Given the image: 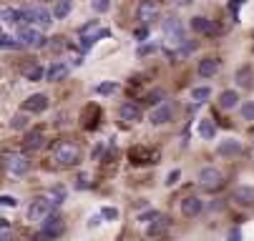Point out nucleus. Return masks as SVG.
Returning a JSON list of instances; mask_svg holds the SVG:
<instances>
[{"mask_svg": "<svg viewBox=\"0 0 254 241\" xmlns=\"http://www.w3.org/2000/svg\"><path fill=\"white\" fill-rule=\"evenodd\" d=\"M3 166H5L8 174L15 176V179L25 176L28 171H30V161H28L23 153H5V156H3Z\"/></svg>", "mask_w": 254, "mask_h": 241, "instance_id": "obj_7", "label": "nucleus"}, {"mask_svg": "<svg viewBox=\"0 0 254 241\" xmlns=\"http://www.w3.org/2000/svg\"><path fill=\"white\" fill-rule=\"evenodd\" d=\"M43 78H48V71H46L43 65H30L28 71H25V81H30V83H38Z\"/></svg>", "mask_w": 254, "mask_h": 241, "instance_id": "obj_25", "label": "nucleus"}, {"mask_svg": "<svg viewBox=\"0 0 254 241\" xmlns=\"http://www.w3.org/2000/svg\"><path fill=\"white\" fill-rule=\"evenodd\" d=\"M216 153H219V156H224V158L239 156V153H242V144H239L237 139H227V141H222L219 146H216Z\"/></svg>", "mask_w": 254, "mask_h": 241, "instance_id": "obj_17", "label": "nucleus"}, {"mask_svg": "<svg viewBox=\"0 0 254 241\" xmlns=\"http://www.w3.org/2000/svg\"><path fill=\"white\" fill-rule=\"evenodd\" d=\"M0 201H3V206H8V209H15V206H18V198H13L8 193H3V198H0Z\"/></svg>", "mask_w": 254, "mask_h": 241, "instance_id": "obj_44", "label": "nucleus"}, {"mask_svg": "<svg viewBox=\"0 0 254 241\" xmlns=\"http://www.w3.org/2000/svg\"><path fill=\"white\" fill-rule=\"evenodd\" d=\"M48 196L53 198V203H56V206H61V203L65 201V196H68V191H65L63 186H53V189L48 191Z\"/></svg>", "mask_w": 254, "mask_h": 241, "instance_id": "obj_30", "label": "nucleus"}, {"mask_svg": "<svg viewBox=\"0 0 254 241\" xmlns=\"http://www.w3.org/2000/svg\"><path fill=\"white\" fill-rule=\"evenodd\" d=\"M10 128H13V131H25V128H28V116H25V113H15L13 121H10Z\"/></svg>", "mask_w": 254, "mask_h": 241, "instance_id": "obj_32", "label": "nucleus"}, {"mask_svg": "<svg viewBox=\"0 0 254 241\" xmlns=\"http://www.w3.org/2000/svg\"><path fill=\"white\" fill-rule=\"evenodd\" d=\"M78 36H81L78 48H81L83 53H88V50L93 48V43H98L101 38H106V36H108V30H106V28H101V23H98V20H88V23L78 30Z\"/></svg>", "mask_w": 254, "mask_h": 241, "instance_id": "obj_2", "label": "nucleus"}, {"mask_svg": "<svg viewBox=\"0 0 254 241\" xmlns=\"http://www.w3.org/2000/svg\"><path fill=\"white\" fill-rule=\"evenodd\" d=\"M58 209V206L53 203V198L51 196H43V198H35V201H30V206H28V211H25V216H28V221H33V224H43L53 211Z\"/></svg>", "mask_w": 254, "mask_h": 241, "instance_id": "obj_1", "label": "nucleus"}, {"mask_svg": "<svg viewBox=\"0 0 254 241\" xmlns=\"http://www.w3.org/2000/svg\"><path fill=\"white\" fill-rule=\"evenodd\" d=\"M43 144H46V133H43V128H33V131L25 133V139H23V151H25V153L41 151Z\"/></svg>", "mask_w": 254, "mask_h": 241, "instance_id": "obj_12", "label": "nucleus"}, {"mask_svg": "<svg viewBox=\"0 0 254 241\" xmlns=\"http://www.w3.org/2000/svg\"><path fill=\"white\" fill-rule=\"evenodd\" d=\"M191 30L199 33V36H216V33H219L216 30V23L206 15H194L191 18Z\"/></svg>", "mask_w": 254, "mask_h": 241, "instance_id": "obj_14", "label": "nucleus"}, {"mask_svg": "<svg viewBox=\"0 0 254 241\" xmlns=\"http://www.w3.org/2000/svg\"><path fill=\"white\" fill-rule=\"evenodd\" d=\"M133 36H136V41H146V38H149V25H141V28H136Z\"/></svg>", "mask_w": 254, "mask_h": 241, "instance_id": "obj_42", "label": "nucleus"}, {"mask_svg": "<svg viewBox=\"0 0 254 241\" xmlns=\"http://www.w3.org/2000/svg\"><path fill=\"white\" fill-rule=\"evenodd\" d=\"M169 229V216H159V219H154L149 226H146V236H151V239H156V236H161L164 231Z\"/></svg>", "mask_w": 254, "mask_h": 241, "instance_id": "obj_20", "label": "nucleus"}, {"mask_svg": "<svg viewBox=\"0 0 254 241\" xmlns=\"http://www.w3.org/2000/svg\"><path fill=\"white\" fill-rule=\"evenodd\" d=\"M35 3H41V5H46V3H51V0H35Z\"/></svg>", "mask_w": 254, "mask_h": 241, "instance_id": "obj_49", "label": "nucleus"}, {"mask_svg": "<svg viewBox=\"0 0 254 241\" xmlns=\"http://www.w3.org/2000/svg\"><path fill=\"white\" fill-rule=\"evenodd\" d=\"M219 73V58H204L199 60V76L201 78H211Z\"/></svg>", "mask_w": 254, "mask_h": 241, "instance_id": "obj_18", "label": "nucleus"}, {"mask_svg": "<svg viewBox=\"0 0 254 241\" xmlns=\"http://www.w3.org/2000/svg\"><path fill=\"white\" fill-rule=\"evenodd\" d=\"M63 48H65V41H63L61 36H58V38H53V43H51V50H56V53H58V50H63Z\"/></svg>", "mask_w": 254, "mask_h": 241, "instance_id": "obj_45", "label": "nucleus"}, {"mask_svg": "<svg viewBox=\"0 0 254 241\" xmlns=\"http://www.w3.org/2000/svg\"><path fill=\"white\" fill-rule=\"evenodd\" d=\"M0 48L3 50H15V48H25L20 41H15L13 36H0Z\"/></svg>", "mask_w": 254, "mask_h": 241, "instance_id": "obj_27", "label": "nucleus"}, {"mask_svg": "<svg viewBox=\"0 0 254 241\" xmlns=\"http://www.w3.org/2000/svg\"><path fill=\"white\" fill-rule=\"evenodd\" d=\"M179 179H181V171H179V168H174L171 174L166 176V186H176V184H179Z\"/></svg>", "mask_w": 254, "mask_h": 241, "instance_id": "obj_41", "label": "nucleus"}, {"mask_svg": "<svg viewBox=\"0 0 254 241\" xmlns=\"http://www.w3.org/2000/svg\"><path fill=\"white\" fill-rule=\"evenodd\" d=\"M234 83H237L239 88H252V83H254V73H252V68H249V65H247V68H239L237 76H234Z\"/></svg>", "mask_w": 254, "mask_h": 241, "instance_id": "obj_22", "label": "nucleus"}, {"mask_svg": "<svg viewBox=\"0 0 254 241\" xmlns=\"http://www.w3.org/2000/svg\"><path fill=\"white\" fill-rule=\"evenodd\" d=\"M53 18H56V15H53V10H48V8H46V5H41V3L35 5V25H38V28H43V30H46V28H51Z\"/></svg>", "mask_w": 254, "mask_h": 241, "instance_id": "obj_19", "label": "nucleus"}, {"mask_svg": "<svg viewBox=\"0 0 254 241\" xmlns=\"http://www.w3.org/2000/svg\"><path fill=\"white\" fill-rule=\"evenodd\" d=\"M96 91H98V96H114V93H119V83H101Z\"/></svg>", "mask_w": 254, "mask_h": 241, "instance_id": "obj_35", "label": "nucleus"}, {"mask_svg": "<svg viewBox=\"0 0 254 241\" xmlns=\"http://www.w3.org/2000/svg\"><path fill=\"white\" fill-rule=\"evenodd\" d=\"M48 106H51V100H48L46 93H33V96L23 103V111H25V113H43Z\"/></svg>", "mask_w": 254, "mask_h": 241, "instance_id": "obj_13", "label": "nucleus"}, {"mask_svg": "<svg viewBox=\"0 0 254 241\" xmlns=\"http://www.w3.org/2000/svg\"><path fill=\"white\" fill-rule=\"evenodd\" d=\"M166 100V93L161 91V88H154L149 96H146V103H149V106H159V103H164Z\"/></svg>", "mask_w": 254, "mask_h": 241, "instance_id": "obj_31", "label": "nucleus"}, {"mask_svg": "<svg viewBox=\"0 0 254 241\" xmlns=\"http://www.w3.org/2000/svg\"><path fill=\"white\" fill-rule=\"evenodd\" d=\"M119 116H121L126 123H138V121L143 118V113H141V106H138V103H133V100H126V103H121Z\"/></svg>", "mask_w": 254, "mask_h": 241, "instance_id": "obj_15", "label": "nucleus"}, {"mask_svg": "<svg viewBox=\"0 0 254 241\" xmlns=\"http://www.w3.org/2000/svg\"><path fill=\"white\" fill-rule=\"evenodd\" d=\"M159 13H161L159 0H138V5H136V20L141 25H151L154 20H159Z\"/></svg>", "mask_w": 254, "mask_h": 241, "instance_id": "obj_6", "label": "nucleus"}, {"mask_svg": "<svg viewBox=\"0 0 254 241\" xmlns=\"http://www.w3.org/2000/svg\"><path fill=\"white\" fill-rule=\"evenodd\" d=\"M18 41H20L25 48H43V46H46V36H43L41 30L30 28V25H25V28L18 30Z\"/></svg>", "mask_w": 254, "mask_h": 241, "instance_id": "obj_9", "label": "nucleus"}, {"mask_svg": "<svg viewBox=\"0 0 254 241\" xmlns=\"http://www.w3.org/2000/svg\"><path fill=\"white\" fill-rule=\"evenodd\" d=\"M35 23V8H23L20 10V28H25V25H33Z\"/></svg>", "mask_w": 254, "mask_h": 241, "instance_id": "obj_29", "label": "nucleus"}, {"mask_svg": "<svg viewBox=\"0 0 254 241\" xmlns=\"http://www.w3.org/2000/svg\"><path fill=\"white\" fill-rule=\"evenodd\" d=\"M242 239H244V234H242L239 226H234V229L227 231V241H242Z\"/></svg>", "mask_w": 254, "mask_h": 241, "instance_id": "obj_40", "label": "nucleus"}, {"mask_svg": "<svg viewBox=\"0 0 254 241\" xmlns=\"http://www.w3.org/2000/svg\"><path fill=\"white\" fill-rule=\"evenodd\" d=\"M196 181H199V186H201L204 191L214 193V191H219V189L224 186V174H222L219 168H214V166H206V168L199 171Z\"/></svg>", "mask_w": 254, "mask_h": 241, "instance_id": "obj_5", "label": "nucleus"}, {"mask_svg": "<svg viewBox=\"0 0 254 241\" xmlns=\"http://www.w3.org/2000/svg\"><path fill=\"white\" fill-rule=\"evenodd\" d=\"M0 241H15L13 231H10V229H3V234H0Z\"/></svg>", "mask_w": 254, "mask_h": 241, "instance_id": "obj_46", "label": "nucleus"}, {"mask_svg": "<svg viewBox=\"0 0 254 241\" xmlns=\"http://www.w3.org/2000/svg\"><path fill=\"white\" fill-rule=\"evenodd\" d=\"M70 10H73V0H56V8H53V15H56L58 20L68 18V15H70Z\"/></svg>", "mask_w": 254, "mask_h": 241, "instance_id": "obj_24", "label": "nucleus"}, {"mask_svg": "<svg viewBox=\"0 0 254 241\" xmlns=\"http://www.w3.org/2000/svg\"><path fill=\"white\" fill-rule=\"evenodd\" d=\"M53 156L61 166H78L81 163V146L73 144V141H61L56 146Z\"/></svg>", "mask_w": 254, "mask_h": 241, "instance_id": "obj_4", "label": "nucleus"}, {"mask_svg": "<svg viewBox=\"0 0 254 241\" xmlns=\"http://www.w3.org/2000/svg\"><path fill=\"white\" fill-rule=\"evenodd\" d=\"M232 201H234L237 206H244V209L254 206V186H239V189H234Z\"/></svg>", "mask_w": 254, "mask_h": 241, "instance_id": "obj_16", "label": "nucleus"}, {"mask_svg": "<svg viewBox=\"0 0 254 241\" xmlns=\"http://www.w3.org/2000/svg\"><path fill=\"white\" fill-rule=\"evenodd\" d=\"M156 50V46H138L136 48V55H151Z\"/></svg>", "mask_w": 254, "mask_h": 241, "instance_id": "obj_43", "label": "nucleus"}, {"mask_svg": "<svg viewBox=\"0 0 254 241\" xmlns=\"http://www.w3.org/2000/svg\"><path fill=\"white\" fill-rule=\"evenodd\" d=\"M3 20H5L8 25H15V23H20V10L5 8V10H3Z\"/></svg>", "mask_w": 254, "mask_h": 241, "instance_id": "obj_34", "label": "nucleus"}, {"mask_svg": "<svg viewBox=\"0 0 254 241\" xmlns=\"http://www.w3.org/2000/svg\"><path fill=\"white\" fill-rule=\"evenodd\" d=\"M161 30H164V36L171 38L176 46H181L187 38H184V20L176 18V15H166L164 23H161Z\"/></svg>", "mask_w": 254, "mask_h": 241, "instance_id": "obj_8", "label": "nucleus"}, {"mask_svg": "<svg viewBox=\"0 0 254 241\" xmlns=\"http://www.w3.org/2000/svg\"><path fill=\"white\" fill-rule=\"evenodd\" d=\"M63 231H65V224H63L61 214L53 211V214L41 224V231L35 234V241H56L58 236H63Z\"/></svg>", "mask_w": 254, "mask_h": 241, "instance_id": "obj_3", "label": "nucleus"}, {"mask_svg": "<svg viewBox=\"0 0 254 241\" xmlns=\"http://www.w3.org/2000/svg\"><path fill=\"white\" fill-rule=\"evenodd\" d=\"M68 76V65L65 63H53L51 68H48V81L51 83H58V81H63Z\"/></svg>", "mask_w": 254, "mask_h": 241, "instance_id": "obj_23", "label": "nucleus"}, {"mask_svg": "<svg viewBox=\"0 0 254 241\" xmlns=\"http://www.w3.org/2000/svg\"><path fill=\"white\" fill-rule=\"evenodd\" d=\"M179 211L184 214L187 219H196V216H201V211H204V201H201L199 196H187V198H181Z\"/></svg>", "mask_w": 254, "mask_h": 241, "instance_id": "obj_11", "label": "nucleus"}, {"mask_svg": "<svg viewBox=\"0 0 254 241\" xmlns=\"http://www.w3.org/2000/svg\"><path fill=\"white\" fill-rule=\"evenodd\" d=\"M88 186H91V176H88V174H78V176H76V189L83 191V189H88Z\"/></svg>", "mask_w": 254, "mask_h": 241, "instance_id": "obj_38", "label": "nucleus"}, {"mask_svg": "<svg viewBox=\"0 0 254 241\" xmlns=\"http://www.w3.org/2000/svg\"><path fill=\"white\" fill-rule=\"evenodd\" d=\"M161 216V211H156V209H146V211H141L138 214V221L141 224H151L154 219H159Z\"/></svg>", "mask_w": 254, "mask_h": 241, "instance_id": "obj_33", "label": "nucleus"}, {"mask_svg": "<svg viewBox=\"0 0 254 241\" xmlns=\"http://www.w3.org/2000/svg\"><path fill=\"white\" fill-rule=\"evenodd\" d=\"M171 118H174V103H169V100H164V103H159V106H154V111L149 113V121H151L154 126L171 123Z\"/></svg>", "mask_w": 254, "mask_h": 241, "instance_id": "obj_10", "label": "nucleus"}, {"mask_svg": "<svg viewBox=\"0 0 254 241\" xmlns=\"http://www.w3.org/2000/svg\"><path fill=\"white\" fill-rule=\"evenodd\" d=\"M171 3H174V5H179V8H187V5H191V3H194V0H171Z\"/></svg>", "mask_w": 254, "mask_h": 241, "instance_id": "obj_47", "label": "nucleus"}, {"mask_svg": "<svg viewBox=\"0 0 254 241\" xmlns=\"http://www.w3.org/2000/svg\"><path fill=\"white\" fill-rule=\"evenodd\" d=\"M103 151H106V148H103V146H96V151H93V158H98V156H101V153H103Z\"/></svg>", "mask_w": 254, "mask_h": 241, "instance_id": "obj_48", "label": "nucleus"}, {"mask_svg": "<svg viewBox=\"0 0 254 241\" xmlns=\"http://www.w3.org/2000/svg\"><path fill=\"white\" fill-rule=\"evenodd\" d=\"M91 8L96 13H106L108 8H111V0H91Z\"/></svg>", "mask_w": 254, "mask_h": 241, "instance_id": "obj_36", "label": "nucleus"}, {"mask_svg": "<svg viewBox=\"0 0 254 241\" xmlns=\"http://www.w3.org/2000/svg\"><path fill=\"white\" fill-rule=\"evenodd\" d=\"M196 131H199V136H201V139H206V141H209V139H214V133H216V128H214V123H211L209 118H201Z\"/></svg>", "mask_w": 254, "mask_h": 241, "instance_id": "obj_26", "label": "nucleus"}, {"mask_svg": "<svg viewBox=\"0 0 254 241\" xmlns=\"http://www.w3.org/2000/svg\"><path fill=\"white\" fill-rule=\"evenodd\" d=\"M101 216H103L106 221H116V219H119V211L114 209V206H106V209H101Z\"/></svg>", "mask_w": 254, "mask_h": 241, "instance_id": "obj_39", "label": "nucleus"}, {"mask_svg": "<svg viewBox=\"0 0 254 241\" xmlns=\"http://www.w3.org/2000/svg\"><path fill=\"white\" fill-rule=\"evenodd\" d=\"M237 103H239V93H237V91H222V96H219V108L232 111V108H237Z\"/></svg>", "mask_w": 254, "mask_h": 241, "instance_id": "obj_21", "label": "nucleus"}, {"mask_svg": "<svg viewBox=\"0 0 254 241\" xmlns=\"http://www.w3.org/2000/svg\"><path fill=\"white\" fill-rule=\"evenodd\" d=\"M191 98H194L196 103H204V100L211 98V88H209V86H199V88L191 91Z\"/></svg>", "mask_w": 254, "mask_h": 241, "instance_id": "obj_28", "label": "nucleus"}, {"mask_svg": "<svg viewBox=\"0 0 254 241\" xmlns=\"http://www.w3.org/2000/svg\"><path fill=\"white\" fill-rule=\"evenodd\" d=\"M242 118L244 121H254V100H249V103L242 106Z\"/></svg>", "mask_w": 254, "mask_h": 241, "instance_id": "obj_37", "label": "nucleus"}]
</instances>
